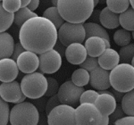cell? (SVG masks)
Wrapping results in <instances>:
<instances>
[{"mask_svg": "<svg viewBox=\"0 0 134 125\" xmlns=\"http://www.w3.org/2000/svg\"><path fill=\"white\" fill-rule=\"evenodd\" d=\"M19 40L26 51L41 55L54 48L57 40V30L50 21L37 16L21 25Z\"/></svg>", "mask_w": 134, "mask_h": 125, "instance_id": "1", "label": "cell"}, {"mask_svg": "<svg viewBox=\"0 0 134 125\" xmlns=\"http://www.w3.org/2000/svg\"><path fill=\"white\" fill-rule=\"evenodd\" d=\"M64 21L73 24H82L94 11L92 0H58L57 6Z\"/></svg>", "mask_w": 134, "mask_h": 125, "instance_id": "2", "label": "cell"}, {"mask_svg": "<svg viewBox=\"0 0 134 125\" xmlns=\"http://www.w3.org/2000/svg\"><path fill=\"white\" fill-rule=\"evenodd\" d=\"M110 86L114 90L127 93L134 88V67L130 64H119L109 72Z\"/></svg>", "mask_w": 134, "mask_h": 125, "instance_id": "3", "label": "cell"}, {"mask_svg": "<svg viewBox=\"0 0 134 125\" xmlns=\"http://www.w3.org/2000/svg\"><path fill=\"white\" fill-rule=\"evenodd\" d=\"M20 87L26 98L37 99L42 98L47 91V78L41 72H32L26 74L21 79Z\"/></svg>", "mask_w": 134, "mask_h": 125, "instance_id": "4", "label": "cell"}, {"mask_svg": "<svg viewBox=\"0 0 134 125\" xmlns=\"http://www.w3.org/2000/svg\"><path fill=\"white\" fill-rule=\"evenodd\" d=\"M40 118L38 110L31 103L16 104L10 110L9 123L11 125H37Z\"/></svg>", "mask_w": 134, "mask_h": 125, "instance_id": "5", "label": "cell"}, {"mask_svg": "<svg viewBox=\"0 0 134 125\" xmlns=\"http://www.w3.org/2000/svg\"><path fill=\"white\" fill-rule=\"evenodd\" d=\"M75 122L76 125H109V118L94 104H81L75 109Z\"/></svg>", "mask_w": 134, "mask_h": 125, "instance_id": "6", "label": "cell"}, {"mask_svg": "<svg viewBox=\"0 0 134 125\" xmlns=\"http://www.w3.org/2000/svg\"><path fill=\"white\" fill-rule=\"evenodd\" d=\"M57 39L64 47L73 43L81 44L85 40V31L82 24L64 22L57 31Z\"/></svg>", "mask_w": 134, "mask_h": 125, "instance_id": "7", "label": "cell"}, {"mask_svg": "<svg viewBox=\"0 0 134 125\" xmlns=\"http://www.w3.org/2000/svg\"><path fill=\"white\" fill-rule=\"evenodd\" d=\"M84 91V88L78 87L71 81H68L60 86L57 96L61 105H69L74 108L79 105L80 98Z\"/></svg>", "mask_w": 134, "mask_h": 125, "instance_id": "8", "label": "cell"}, {"mask_svg": "<svg viewBox=\"0 0 134 125\" xmlns=\"http://www.w3.org/2000/svg\"><path fill=\"white\" fill-rule=\"evenodd\" d=\"M48 125H76L75 108L65 105L55 107L47 115Z\"/></svg>", "mask_w": 134, "mask_h": 125, "instance_id": "9", "label": "cell"}, {"mask_svg": "<svg viewBox=\"0 0 134 125\" xmlns=\"http://www.w3.org/2000/svg\"><path fill=\"white\" fill-rule=\"evenodd\" d=\"M62 65V57L55 49H50L38 56V68L40 72L51 74L57 72Z\"/></svg>", "mask_w": 134, "mask_h": 125, "instance_id": "10", "label": "cell"}, {"mask_svg": "<svg viewBox=\"0 0 134 125\" xmlns=\"http://www.w3.org/2000/svg\"><path fill=\"white\" fill-rule=\"evenodd\" d=\"M23 96L20 83L16 81L0 84V98L6 103L18 104V101Z\"/></svg>", "mask_w": 134, "mask_h": 125, "instance_id": "11", "label": "cell"}, {"mask_svg": "<svg viewBox=\"0 0 134 125\" xmlns=\"http://www.w3.org/2000/svg\"><path fill=\"white\" fill-rule=\"evenodd\" d=\"M16 64L21 72L26 74L35 72L38 68V56L36 54L25 50L17 58Z\"/></svg>", "mask_w": 134, "mask_h": 125, "instance_id": "12", "label": "cell"}, {"mask_svg": "<svg viewBox=\"0 0 134 125\" xmlns=\"http://www.w3.org/2000/svg\"><path fill=\"white\" fill-rule=\"evenodd\" d=\"M88 83H90L91 87L99 91L108 89V88L111 87L109 82V72L98 66L90 72Z\"/></svg>", "mask_w": 134, "mask_h": 125, "instance_id": "13", "label": "cell"}, {"mask_svg": "<svg viewBox=\"0 0 134 125\" xmlns=\"http://www.w3.org/2000/svg\"><path fill=\"white\" fill-rule=\"evenodd\" d=\"M19 70L16 62L11 58H4L0 60V81L11 82L15 81L18 76Z\"/></svg>", "mask_w": 134, "mask_h": 125, "instance_id": "14", "label": "cell"}, {"mask_svg": "<svg viewBox=\"0 0 134 125\" xmlns=\"http://www.w3.org/2000/svg\"><path fill=\"white\" fill-rule=\"evenodd\" d=\"M65 57L70 64H81L84 62L88 56L86 49L82 44L73 43L69 45L65 48Z\"/></svg>", "mask_w": 134, "mask_h": 125, "instance_id": "15", "label": "cell"}, {"mask_svg": "<svg viewBox=\"0 0 134 125\" xmlns=\"http://www.w3.org/2000/svg\"><path fill=\"white\" fill-rule=\"evenodd\" d=\"M94 105L103 115L109 116L114 111L117 102L111 92L110 94H98Z\"/></svg>", "mask_w": 134, "mask_h": 125, "instance_id": "16", "label": "cell"}, {"mask_svg": "<svg viewBox=\"0 0 134 125\" xmlns=\"http://www.w3.org/2000/svg\"><path fill=\"white\" fill-rule=\"evenodd\" d=\"M98 66L104 70L111 71L120 62L118 52L113 48H105V50L98 57Z\"/></svg>", "mask_w": 134, "mask_h": 125, "instance_id": "17", "label": "cell"}, {"mask_svg": "<svg viewBox=\"0 0 134 125\" xmlns=\"http://www.w3.org/2000/svg\"><path fill=\"white\" fill-rule=\"evenodd\" d=\"M88 56L98 57L105 50V45L103 38L98 37H91L86 39L83 45Z\"/></svg>", "mask_w": 134, "mask_h": 125, "instance_id": "18", "label": "cell"}, {"mask_svg": "<svg viewBox=\"0 0 134 125\" xmlns=\"http://www.w3.org/2000/svg\"><path fill=\"white\" fill-rule=\"evenodd\" d=\"M84 31H85V38L86 39L91 37H98L103 38L104 40L110 42V37L105 28L96 22H85L82 23Z\"/></svg>", "mask_w": 134, "mask_h": 125, "instance_id": "19", "label": "cell"}, {"mask_svg": "<svg viewBox=\"0 0 134 125\" xmlns=\"http://www.w3.org/2000/svg\"><path fill=\"white\" fill-rule=\"evenodd\" d=\"M99 22L103 28L115 29L119 26V14L111 12L107 7L103 8L99 14Z\"/></svg>", "mask_w": 134, "mask_h": 125, "instance_id": "20", "label": "cell"}, {"mask_svg": "<svg viewBox=\"0 0 134 125\" xmlns=\"http://www.w3.org/2000/svg\"><path fill=\"white\" fill-rule=\"evenodd\" d=\"M14 38L7 32L0 33V60L10 58L14 50Z\"/></svg>", "mask_w": 134, "mask_h": 125, "instance_id": "21", "label": "cell"}, {"mask_svg": "<svg viewBox=\"0 0 134 125\" xmlns=\"http://www.w3.org/2000/svg\"><path fill=\"white\" fill-rule=\"evenodd\" d=\"M119 25L122 29L130 32L134 31V10L132 8H128L125 12L119 14Z\"/></svg>", "mask_w": 134, "mask_h": 125, "instance_id": "22", "label": "cell"}, {"mask_svg": "<svg viewBox=\"0 0 134 125\" xmlns=\"http://www.w3.org/2000/svg\"><path fill=\"white\" fill-rule=\"evenodd\" d=\"M42 17L50 21L54 24V26L57 28V30L59 29L64 22V21L63 20L61 15L59 14L57 8L55 7V6H50V7H48L47 9L45 10V12L43 13Z\"/></svg>", "mask_w": 134, "mask_h": 125, "instance_id": "23", "label": "cell"}, {"mask_svg": "<svg viewBox=\"0 0 134 125\" xmlns=\"http://www.w3.org/2000/svg\"><path fill=\"white\" fill-rule=\"evenodd\" d=\"M38 16L36 13L31 12L27 7L20 8L17 12L14 14V21L18 27H21V25L25 22L26 21L30 20L31 18Z\"/></svg>", "mask_w": 134, "mask_h": 125, "instance_id": "24", "label": "cell"}, {"mask_svg": "<svg viewBox=\"0 0 134 125\" xmlns=\"http://www.w3.org/2000/svg\"><path fill=\"white\" fill-rule=\"evenodd\" d=\"M122 109L125 113V115L134 116V91L127 92L124 94L122 99Z\"/></svg>", "mask_w": 134, "mask_h": 125, "instance_id": "25", "label": "cell"}, {"mask_svg": "<svg viewBox=\"0 0 134 125\" xmlns=\"http://www.w3.org/2000/svg\"><path fill=\"white\" fill-rule=\"evenodd\" d=\"M72 82L78 87H84L90 82V73L84 69H77L72 74Z\"/></svg>", "mask_w": 134, "mask_h": 125, "instance_id": "26", "label": "cell"}, {"mask_svg": "<svg viewBox=\"0 0 134 125\" xmlns=\"http://www.w3.org/2000/svg\"><path fill=\"white\" fill-rule=\"evenodd\" d=\"M14 22V14L7 13L2 6V1H0V33L5 32Z\"/></svg>", "mask_w": 134, "mask_h": 125, "instance_id": "27", "label": "cell"}, {"mask_svg": "<svg viewBox=\"0 0 134 125\" xmlns=\"http://www.w3.org/2000/svg\"><path fill=\"white\" fill-rule=\"evenodd\" d=\"M107 7L114 13V14H122L125 12L129 8V1L128 0H107Z\"/></svg>", "mask_w": 134, "mask_h": 125, "instance_id": "28", "label": "cell"}, {"mask_svg": "<svg viewBox=\"0 0 134 125\" xmlns=\"http://www.w3.org/2000/svg\"><path fill=\"white\" fill-rule=\"evenodd\" d=\"M131 33L124 29L117 30L114 33V41L117 46L124 47L131 43Z\"/></svg>", "mask_w": 134, "mask_h": 125, "instance_id": "29", "label": "cell"}, {"mask_svg": "<svg viewBox=\"0 0 134 125\" xmlns=\"http://www.w3.org/2000/svg\"><path fill=\"white\" fill-rule=\"evenodd\" d=\"M119 59L122 64H130L133 59L134 55V44L130 43L129 45L122 47L118 52Z\"/></svg>", "mask_w": 134, "mask_h": 125, "instance_id": "30", "label": "cell"}, {"mask_svg": "<svg viewBox=\"0 0 134 125\" xmlns=\"http://www.w3.org/2000/svg\"><path fill=\"white\" fill-rule=\"evenodd\" d=\"M10 107L8 103L0 98V125H6L9 122Z\"/></svg>", "mask_w": 134, "mask_h": 125, "instance_id": "31", "label": "cell"}, {"mask_svg": "<svg viewBox=\"0 0 134 125\" xmlns=\"http://www.w3.org/2000/svg\"><path fill=\"white\" fill-rule=\"evenodd\" d=\"M47 88L44 96L46 98H51V96L57 94L58 89H59V84H58V81L57 79L55 78H52V77L47 78Z\"/></svg>", "mask_w": 134, "mask_h": 125, "instance_id": "32", "label": "cell"}, {"mask_svg": "<svg viewBox=\"0 0 134 125\" xmlns=\"http://www.w3.org/2000/svg\"><path fill=\"white\" fill-rule=\"evenodd\" d=\"M98 96V93L95 90L88 89L85 90L80 98V105L81 104H94Z\"/></svg>", "mask_w": 134, "mask_h": 125, "instance_id": "33", "label": "cell"}, {"mask_svg": "<svg viewBox=\"0 0 134 125\" xmlns=\"http://www.w3.org/2000/svg\"><path fill=\"white\" fill-rule=\"evenodd\" d=\"M2 6L7 13L14 14L21 8V0H4Z\"/></svg>", "mask_w": 134, "mask_h": 125, "instance_id": "34", "label": "cell"}, {"mask_svg": "<svg viewBox=\"0 0 134 125\" xmlns=\"http://www.w3.org/2000/svg\"><path fill=\"white\" fill-rule=\"evenodd\" d=\"M80 67L81 69H84L90 73L92 72L94 69L98 67V58L96 57H91V56H87L86 59L84 60L82 64H80Z\"/></svg>", "mask_w": 134, "mask_h": 125, "instance_id": "35", "label": "cell"}, {"mask_svg": "<svg viewBox=\"0 0 134 125\" xmlns=\"http://www.w3.org/2000/svg\"><path fill=\"white\" fill-rule=\"evenodd\" d=\"M124 117H125V113H124V111H122V106H121V104H117L116 105L115 109H114V111L108 116L109 124L113 125L116 121L122 119V118H124Z\"/></svg>", "mask_w": 134, "mask_h": 125, "instance_id": "36", "label": "cell"}, {"mask_svg": "<svg viewBox=\"0 0 134 125\" xmlns=\"http://www.w3.org/2000/svg\"><path fill=\"white\" fill-rule=\"evenodd\" d=\"M59 100H58V98L57 95H55V96H51V98H49L47 99V105H46V108H45V113H46V115H48L49 113L53 110L55 107H57V105H60Z\"/></svg>", "mask_w": 134, "mask_h": 125, "instance_id": "37", "label": "cell"}, {"mask_svg": "<svg viewBox=\"0 0 134 125\" xmlns=\"http://www.w3.org/2000/svg\"><path fill=\"white\" fill-rule=\"evenodd\" d=\"M47 101V98L45 96H43L42 98H37V99H33V100H32L31 104L37 108V110H38V113H45V108H46Z\"/></svg>", "mask_w": 134, "mask_h": 125, "instance_id": "38", "label": "cell"}, {"mask_svg": "<svg viewBox=\"0 0 134 125\" xmlns=\"http://www.w3.org/2000/svg\"><path fill=\"white\" fill-rule=\"evenodd\" d=\"M24 51H25V49L23 48V47L21 45V43L17 42V43L14 44V50H13V54H12V55H11L10 58L14 60V61L16 62V60H17V58H18L19 55H20L21 53L24 52Z\"/></svg>", "mask_w": 134, "mask_h": 125, "instance_id": "39", "label": "cell"}, {"mask_svg": "<svg viewBox=\"0 0 134 125\" xmlns=\"http://www.w3.org/2000/svg\"><path fill=\"white\" fill-rule=\"evenodd\" d=\"M113 125H134L133 116H125L122 119L116 121Z\"/></svg>", "mask_w": 134, "mask_h": 125, "instance_id": "40", "label": "cell"}, {"mask_svg": "<svg viewBox=\"0 0 134 125\" xmlns=\"http://www.w3.org/2000/svg\"><path fill=\"white\" fill-rule=\"evenodd\" d=\"M53 49H55V50L57 51L60 55H61V57L64 55V53H65V47H64V45H62L58 39L57 40V42H55Z\"/></svg>", "mask_w": 134, "mask_h": 125, "instance_id": "41", "label": "cell"}, {"mask_svg": "<svg viewBox=\"0 0 134 125\" xmlns=\"http://www.w3.org/2000/svg\"><path fill=\"white\" fill-rule=\"evenodd\" d=\"M38 5H40V1H38V0H31L30 4L27 6V8L31 11V12L34 13V11L38 7Z\"/></svg>", "mask_w": 134, "mask_h": 125, "instance_id": "42", "label": "cell"}, {"mask_svg": "<svg viewBox=\"0 0 134 125\" xmlns=\"http://www.w3.org/2000/svg\"><path fill=\"white\" fill-rule=\"evenodd\" d=\"M37 125H48L47 120V115L45 113H40V118H38V122Z\"/></svg>", "mask_w": 134, "mask_h": 125, "instance_id": "43", "label": "cell"}, {"mask_svg": "<svg viewBox=\"0 0 134 125\" xmlns=\"http://www.w3.org/2000/svg\"><path fill=\"white\" fill-rule=\"evenodd\" d=\"M99 14H100V10H95L92 12L90 19H91L93 21L90 22H95V21H99Z\"/></svg>", "mask_w": 134, "mask_h": 125, "instance_id": "44", "label": "cell"}, {"mask_svg": "<svg viewBox=\"0 0 134 125\" xmlns=\"http://www.w3.org/2000/svg\"><path fill=\"white\" fill-rule=\"evenodd\" d=\"M125 93H122V92H119V91H116V90H114V93H113V96L114 99H115L116 102H121L122 101V98H124Z\"/></svg>", "mask_w": 134, "mask_h": 125, "instance_id": "45", "label": "cell"}, {"mask_svg": "<svg viewBox=\"0 0 134 125\" xmlns=\"http://www.w3.org/2000/svg\"><path fill=\"white\" fill-rule=\"evenodd\" d=\"M31 0H21V8L23 7H27L28 5L30 4Z\"/></svg>", "mask_w": 134, "mask_h": 125, "instance_id": "46", "label": "cell"}, {"mask_svg": "<svg viewBox=\"0 0 134 125\" xmlns=\"http://www.w3.org/2000/svg\"><path fill=\"white\" fill-rule=\"evenodd\" d=\"M57 1H58V0H57ZM57 0H53V1H51L52 4H53L55 7H57Z\"/></svg>", "mask_w": 134, "mask_h": 125, "instance_id": "47", "label": "cell"}, {"mask_svg": "<svg viewBox=\"0 0 134 125\" xmlns=\"http://www.w3.org/2000/svg\"><path fill=\"white\" fill-rule=\"evenodd\" d=\"M129 5H131V8L133 9V5H134V1H133V0H130V1H129Z\"/></svg>", "mask_w": 134, "mask_h": 125, "instance_id": "48", "label": "cell"}, {"mask_svg": "<svg viewBox=\"0 0 134 125\" xmlns=\"http://www.w3.org/2000/svg\"><path fill=\"white\" fill-rule=\"evenodd\" d=\"M98 2H99V1H98V0H95V1H93V5H94V7H95V6H96L97 5H98Z\"/></svg>", "mask_w": 134, "mask_h": 125, "instance_id": "49", "label": "cell"}, {"mask_svg": "<svg viewBox=\"0 0 134 125\" xmlns=\"http://www.w3.org/2000/svg\"><path fill=\"white\" fill-rule=\"evenodd\" d=\"M0 84H1V81H0Z\"/></svg>", "mask_w": 134, "mask_h": 125, "instance_id": "50", "label": "cell"}]
</instances>
